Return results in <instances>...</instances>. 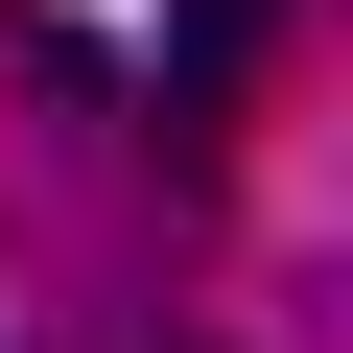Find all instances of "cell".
I'll return each mask as SVG.
<instances>
[{"instance_id": "obj_1", "label": "cell", "mask_w": 353, "mask_h": 353, "mask_svg": "<svg viewBox=\"0 0 353 353\" xmlns=\"http://www.w3.org/2000/svg\"><path fill=\"white\" fill-rule=\"evenodd\" d=\"M236 71H259V0H189V24H165V118H212Z\"/></svg>"}]
</instances>
